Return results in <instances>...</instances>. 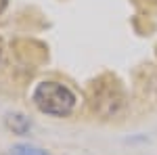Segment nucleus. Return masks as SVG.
<instances>
[{"instance_id":"3","label":"nucleus","mask_w":157,"mask_h":155,"mask_svg":"<svg viewBox=\"0 0 157 155\" xmlns=\"http://www.w3.org/2000/svg\"><path fill=\"white\" fill-rule=\"evenodd\" d=\"M6 126L15 134H27V132L32 130V119L25 118L23 113H9L6 115Z\"/></svg>"},{"instance_id":"5","label":"nucleus","mask_w":157,"mask_h":155,"mask_svg":"<svg viewBox=\"0 0 157 155\" xmlns=\"http://www.w3.org/2000/svg\"><path fill=\"white\" fill-rule=\"evenodd\" d=\"M6 2H9V0H0V15L4 13V9H6Z\"/></svg>"},{"instance_id":"2","label":"nucleus","mask_w":157,"mask_h":155,"mask_svg":"<svg viewBox=\"0 0 157 155\" xmlns=\"http://www.w3.org/2000/svg\"><path fill=\"white\" fill-rule=\"evenodd\" d=\"M103 105H107L105 115H115L117 109L124 105L121 90H120V86H117L115 82H109L107 88H101V86L97 88V86H94V109H98V113H101Z\"/></svg>"},{"instance_id":"1","label":"nucleus","mask_w":157,"mask_h":155,"mask_svg":"<svg viewBox=\"0 0 157 155\" xmlns=\"http://www.w3.org/2000/svg\"><path fill=\"white\" fill-rule=\"evenodd\" d=\"M32 101L42 113L55 115V118H67L75 107V95L61 82H40L34 88Z\"/></svg>"},{"instance_id":"4","label":"nucleus","mask_w":157,"mask_h":155,"mask_svg":"<svg viewBox=\"0 0 157 155\" xmlns=\"http://www.w3.org/2000/svg\"><path fill=\"white\" fill-rule=\"evenodd\" d=\"M6 155H48V153L40 147H34V145H15Z\"/></svg>"}]
</instances>
